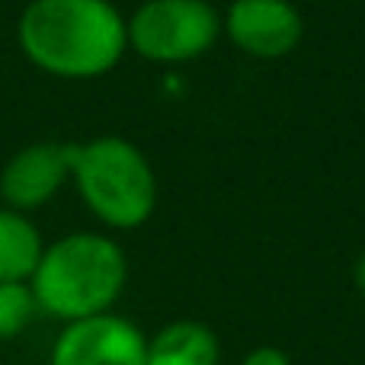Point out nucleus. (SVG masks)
Masks as SVG:
<instances>
[{"instance_id": "obj_1", "label": "nucleus", "mask_w": 365, "mask_h": 365, "mask_svg": "<svg viewBox=\"0 0 365 365\" xmlns=\"http://www.w3.org/2000/svg\"><path fill=\"white\" fill-rule=\"evenodd\" d=\"M16 38L38 71L64 81H90L122 61L128 23L113 0H29Z\"/></svg>"}, {"instance_id": "obj_2", "label": "nucleus", "mask_w": 365, "mask_h": 365, "mask_svg": "<svg viewBox=\"0 0 365 365\" xmlns=\"http://www.w3.org/2000/svg\"><path fill=\"white\" fill-rule=\"evenodd\" d=\"M125 279V250L113 237L74 231L45 247L29 285L38 311H48L68 324L109 311L119 302Z\"/></svg>"}, {"instance_id": "obj_3", "label": "nucleus", "mask_w": 365, "mask_h": 365, "mask_svg": "<svg viewBox=\"0 0 365 365\" xmlns=\"http://www.w3.org/2000/svg\"><path fill=\"white\" fill-rule=\"evenodd\" d=\"M71 177L87 208L115 231L141 227L158 205V180L148 158L119 135L74 145Z\"/></svg>"}, {"instance_id": "obj_4", "label": "nucleus", "mask_w": 365, "mask_h": 365, "mask_svg": "<svg viewBox=\"0 0 365 365\" xmlns=\"http://www.w3.org/2000/svg\"><path fill=\"white\" fill-rule=\"evenodd\" d=\"M221 29L225 23L208 0H145L128 19V45L145 61L182 64L205 55Z\"/></svg>"}, {"instance_id": "obj_5", "label": "nucleus", "mask_w": 365, "mask_h": 365, "mask_svg": "<svg viewBox=\"0 0 365 365\" xmlns=\"http://www.w3.org/2000/svg\"><path fill=\"white\" fill-rule=\"evenodd\" d=\"M51 365H148V340L132 321L103 311L64 324Z\"/></svg>"}, {"instance_id": "obj_6", "label": "nucleus", "mask_w": 365, "mask_h": 365, "mask_svg": "<svg viewBox=\"0 0 365 365\" xmlns=\"http://www.w3.org/2000/svg\"><path fill=\"white\" fill-rule=\"evenodd\" d=\"M221 23L240 51L263 61L292 55L304 36L302 13L292 0H231Z\"/></svg>"}, {"instance_id": "obj_7", "label": "nucleus", "mask_w": 365, "mask_h": 365, "mask_svg": "<svg viewBox=\"0 0 365 365\" xmlns=\"http://www.w3.org/2000/svg\"><path fill=\"white\" fill-rule=\"evenodd\" d=\"M71 151L74 145L38 141L13 154L0 170V199L6 202V208L32 212L55 199L64 180L71 177Z\"/></svg>"}, {"instance_id": "obj_8", "label": "nucleus", "mask_w": 365, "mask_h": 365, "mask_svg": "<svg viewBox=\"0 0 365 365\" xmlns=\"http://www.w3.org/2000/svg\"><path fill=\"white\" fill-rule=\"evenodd\" d=\"M218 336L199 321H173L148 340V365H218Z\"/></svg>"}, {"instance_id": "obj_9", "label": "nucleus", "mask_w": 365, "mask_h": 365, "mask_svg": "<svg viewBox=\"0 0 365 365\" xmlns=\"http://www.w3.org/2000/svg\"><path fill=\"white\" fill-rule=\"evenodd\" d=\"M42 253V234L26 212L0 208V282H29Z\"/></svg>"}, {"instance_id": "obj_10", "label": "nucleus", "mask_w": 365, "mask_h": 365, "mask_svg": "<svg viewBox=\"0 0 365 365\" xmlns=\"http://www.w3.org/2000/svg\"><path fill=\"white\" fill-rule=\"evenodd\" d=\"M38 302L29 282H0V340H13L32 324Z\"/></svg>"}, {"instance_id": "obj_11", "label": "nucleus", "mask_w": 365, "mask_h": 365, "mask_svg": "<svg viewBox=\"0 0 365 365\" xmlns=\"http://www.w3.org/2000/svg\"><path fill=\"white\" fill-rule=\"evenodd\" d=\"M240 365H292V359L279 346H257Z\"/></svg>"}, {"instance_id": "obj_12", "label": "nucleus", "mask_w": 365, "mask_h": 365, "mask_svg": "<svg viewBox=\"0 0 365 365\" xmlns=\"http://www.w3.org/2000/svg\"><path fill=\"white\" fill-rule=\"evenodd\" d=\"M353 282H356V289H359V295L365 298V253L356 259V266H353Z\"/></svg>"}]
</instances>
